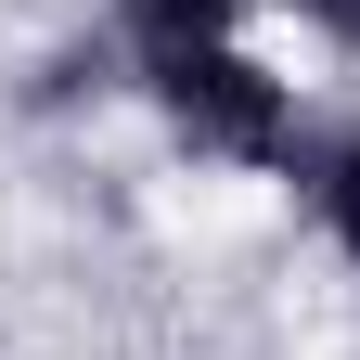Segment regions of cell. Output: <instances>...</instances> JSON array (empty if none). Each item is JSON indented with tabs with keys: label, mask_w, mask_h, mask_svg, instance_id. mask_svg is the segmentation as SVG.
<instances>
[{
	"label": "cell",
	"mask_w": 360,
	"mask_h": 360,
	"mask_svg": "<svg viewBox=\"0 0 360 360\" xmlns=\"http://www.w3.org/2000/svg\"><path fill=\"white\" fill-rule=\"evenodd\" d=\"M296 26H309V39H322V52H335V65H360V0H296Z\"/></svg>",
	"instance_id": "cell-4"
},
{
	"label": "cell",
	"mask_w": 360,
	"mask_h": 360,
	"mask_svg": "<svg viewBox=\"0 0 360 360\" xmlns=\"http://www.w3.org/2000/svg\"><path fill=\"white\" fill-rule=\"evenodd\" d=\"M257 0H103V52H116V90L129 65H167V52H219V39H245Z\"/></svg>",
	"instance_id": "cell-3"
},
{
	"label": "cell",
	"mask_w": 360,
	"mask_h": 360,
	"mask_svg": "<svg viewBox=\"0 0 360 360\" xmlns=\"http://www.w3.org/2000/svg\"><path fill=\"white\" fill-rule=\"evenodd\" d=\"M142 116L167 129L193 167H232V180H283L309 142V103L296 77L257 52V39H219V52H167V65H129Z\"/></svg>",
	"instance_id": "cell-1"
},
{
	"label": "cell",
	"mask_w": 360,
	"mask_h": 360,
	"mask_svg": "<svg viewBox=\"0 0 360 360\" xmlns=\"http://www.w3.org/2000/svg\"><path fill=\"white\" fill-rule=\"evenodd\" d=\"M283 193L309 206V232L335 245V270L360 283V116H309V142L283 167Z\"/></svg>",
	"instance_id": "cell-2"
}]
</instances>
